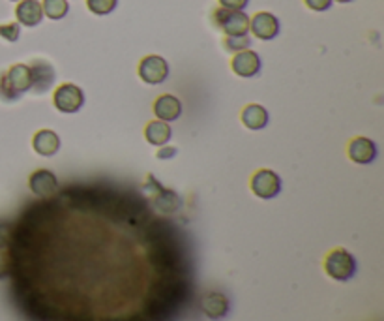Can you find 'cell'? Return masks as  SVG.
Returning <instances> with one entry per match:
<instances>
[{"instance_id": "obj_1", "label": "cell", "mask_w": 384, "mask_h": 321, "mask_svg": "<svg viewBox=\"0 0 384 321\" xmlns=\"http://www.w3.org/2000/svg\"><path fill=\"white\" fill-rule=\"evenodd\" d=\"M32 70L26 64H14L6 73L0 75V98L10 102L32 88Z\"/></svg>"}, {"instance_id": "obj_2", "label": "cell", "mask_w": 384, "mask_h": 321, "mask_svg": "<svg viewBox=\"0 0 384 321\" xmlns=\"http://www.w3.org/2000/svg\"><path fill=\"white\" fill-rule=\"evenodd\" d=\"M324 270L332 280L347 282L356 275V259L345 248H336L324 258Z\"/></svg>"}, {"instance_id": "obj_3", "label": "cell", "mask_w": 384, "mask_h": 321, "mask_svg": "<svg viewBox=\"0 0 384 321\" xmlns=\"http://www.w3.org/2000/svg\"><path fill=\"white\" fill-rule=\"evenodd\" d=\"M214 23L225 36H244L250 32V17L244 11L220 8L214 11Z\"/></svg>"}, {"instance_id": "obj_4", "label": "cell", "mask_w": 384, "mask_h": 321, "mask_svg": "<svg viewBox=\"0 0 384 321\" xmlns=\"http://www.w3.org/2000/svg\"><path fill=\"white\" fill-rule=\"evenodd\" d=\"M250 188L251 192L261 199H274L282 192V179L272 169H259L251 175Z\"/></svg>"}, {"instance_id": "obj_5", "label": "cell", "mask_w": 384, "mask_h": 321, "mask_svg": "<svg viewBox=\"0 0 384 321\" xmlns=\"http://www.w3.org/2000/svg\"><path fill=\"white\" fill-rule=\"evenodd\" d=\"M53 105L60 113H77L85 105V93L77 85L64 83L53 94Z\"/></svg>"}, {"instance_id": "obj_6", "label": "cell", "mask_w": 384, "mask_h": 321, "mask_svg": "<svg viewBox=\"0 0 384 321\" xmlns=\"http://www.w3.org/2000/svg\"><path fill=\"white\" fill-rule=\"evenodd\" d=\"M169 75V64L164 57L159 55H149L139 63V78L143 79L144 83L159 85L164 83Z\"/></svg>"}, {"instance_id": "obj_7", "label": "cell", "mask_w": 384, "mask_h": 321, "mask_svg": "<svg viewBox=\"0 0 384 321\" xmlns=\"http://www.w3.org/2000/svg\"><path fill=\"white\" fill-rule=\"evenodd\" d=\"M250 31L259 40H274L279 34V19L270 11H259L250 19Z\"/></svg>"}, {"instance_id": "obj_8", "label": "cell", "mask_w": 384, "mask_h": 321, "mask_svg": "<svg viewBox=\"0 0 384 321\" xmlns=\"http://www.w3.org/2000/svg\"><path fill=\"white\" fill-rule=\"evenodd\" d=\"M261 57L257 55L255 51H251V49H246V51L235 53V57L230 60V68H233V72L236 75H240V78H255L257 73L261 72Z\"/></svg>"}, {"instance_id": "obj_9", "label": "cell", "mask_w": 384, "mask_h": 321, "mask_svg": "<svg viewBox=\"0 0 384 321\" xmlns=\"http://www.w3.org/2000/svg\"><path fill=\"white\" fill-rule=\"evenodd\" d=\"M28 186L31 192L38 197H51L53 194L57 192L58 181L55 173L49 169H38L28 177Z\"/></svg>"}, {"instance_id": "obj_10", "label": "cell", "mask_w": 384, "mask_h": 321, "mask_svg": "<svg viewBox=\"0 0 384 321\" xmlns=\"http://www.w3.org/2000/svg\"><path fill=\"white\" fill-rule=\"evenodd\" d=\"M201 310L205 312L206 317L218 321L229 314V300L220 291H208L201 299Z\"/></svg>"}, {"instance_id": "obj_11", "label": "cell", "mask_w": 384, "mask_h": 321, "mask_svg": "<svg viewBox=\"0 0 384 321\" xmlns=\"http://www.w3.org/2000/svg\"><path fill=\"white\" fill-rule=\"evenodd\" d=\"M348 158L354 162V164H371V162L377 158V145L369 137H354L351 143H348Z\"/></svg>"}, {"instance_id": "obj_12", "label": "cell", "mask_w": 384, "mask_h": 321, "mask_svg": "<svg viewBox=\"0 0 384 321\" xmlns=\"http://www.w3.org/2000/svg\"><path fill=\"white\" fill-rule=\"evenodd\" d=\"M154 115L164 122H173L182 115V104L180 100L173 94H161L156 102H154Z\"/></svg>"}, {"instance_id": "obj_13", "label": "cell", "mask_w": 384, "mask_h": 321, "mask_svg": "<svg viewBox=\"0 0 384 321\" xmlns=\"http://www.w3.org/2000/svg\"><path fill=\"white\" fill-rule=\"evenodd\" d=\"M16 17L19 25L38 26L43 21V10L40 0H21L16 8Z\"/></svg>"}, {"instance_id": "obj_14", "label": "cell", "mask_w": 384, "mask_h": 321, "mask_svg": "<svg viewBox=\"0 0 384 321\" xmlns=\"http://www.w3.org/2000/svg\"><path fill=\"white\" fill-rule=\"evenodd\" d=\"M32 149L40 156H55L60 149V137L53 130H40L32 137Z\"/></svg>"}, {"instance_id": "obj_15", "label": "cell", "mask_w": 384, "mask_h": 321, "mask_svg": "<svg viewBox=\"0 0 384 321\" xmlns=\"http://www.w3.org/2000/svg\"><path fill=\"white\" fill-rule=\"evenodd\" d=\"M171 135H173L171 126L159 119L150 120L149 125H146V128H144V137H146V141L154 147L167 145L171 140Z\"/></svg>"}, {"instance_id": "obj_16", "label": "cell", "mask_w": 384, "mask_h": 321, "mask_svg": "<svg viewBox=\"0 0 384 321\" xmlns=\"http://www.w3.org/2000/svg\"><path fill=\"white\" fill-rule=\"evenodd\" d=\"M242 125L250 130H262L268 125V111L259 104H250L242 109Z\"/></svg>"}, {"instance_id": "obj_17", "label": "cell", "mask_w": 384, "mask_h": 321, "mask_svg": "<svg viewBox=\"0 0 384 321\" xmlns=\"http://www.w3.org/2000/svg\"><path fill=\"white\" fill-rule=\"evenodd\" d=\"M154 205H156L159 213L171 214L174 213V211H178L182 201H180L178 194H174L173 190H161V188H159V194L156 196V199H154Z\"/></svg>"}, {"instance_id": "obj_18", "label": "cell", "mask_w": 384, "mask_h": 321, "mask_svg": "<svg viewBox=\"0 0 384 321\" xmlns=\"http://www.w3.org/2000/svg\"><path fill=\"white\" fill-rule=\"evenodd\" d=\"M32 70V88L36 87L40 81H43V83L40 85V93H43V90H47V88L51 87L53 79H55V70H53L51 66L47 63H34V66H31Z\"/></svg>"}, {"instance_id": "obj_19", "label": "cell", "mask_w": 384, "mask_h": 321, "mask_svg": "<svg viewBox=\"0 0 384 321\" xmlns=\"http://www.w3.org/2000/svg\"><path fill=\"white\" fill-rule=\"evenodd\" d=\"M41 10H43L46 17H49L53 21H58V19H64L68 16L70 4H68V0H43Z\"/></svg>"}, {"instance_id": "obj_20", "label": "cell", "mask_w": 384, "mask_h": 321, "mask_svg": "<svg viewBox=\"0 0 384 321\" xmlns=\"http://www.w3.org/2000/svg\"><path fill=\"white\" fill-rule=\"evenodd\" d=\"M223 47H225L229 53L246 51V49H250L251 47V40L247 34H244V36H225V40H223Z\"/></svg>"}, {"instance_id": "obj_21", "label": "cell", "mask_w": 384, "mask_h": 321, "mask_svg": "<svg viewBox=\"0 0 384 321\" xmlns=\"http://www.w3.org/2000/svg\"><path fill=\"white\" fill-rule=\"evenodd\" d=\"M118 0H87V8L94 16H107L114 11Z\"/></svg>"}, {"instance_id": "obj_22", "label": "cell", "mask_w": 384, "mask_h": 321, "mask_svg": "<svg viewBox=\"0 0 384 321\" xmlns=\"http://www.w3.org/2000/svg\"><path fill=\"white\" fill-rule=\"evenodd\" d=\"M21 34L19 23H6V25H0V36L4 38L6 42H17Z\"/></svg>"}, {"instance_id": "obj_23", "label": "cell", "mask_w": 384, "mask_h": 321, "mask_svg": "<svg viewBox=\"0 0 384 321\" xmlns=\"http://www.w3.org/2000/svg\"><path fill=\"white\" fill-rule=\"evenodd\" d=\"M11 273V258L4 250H0V280L8 278Z\"/></svg>"}, {"instance_id": "obj_24", "label": "cell", "mask_w": 384, "mask_h": 321, "mask_svg": "<svg viewBox=\"0 0 384 321\" xmlns=\"http://www.w3.org/2000/svg\"><path fill=\"white\" fill-rule=\"evenodd\" d=\"M306 6L309 10L313 11H326L330 10V6H332L334 0H304Z\"/></svg>"}, {"instance_id": "obj_25", "label": "cell", "mask_w": 384, "mask_h": 321, "mask_svg": "<svg viewBox=\"0 0 384 321\" xmlns=\"http://www.w3.org/2000/svg\"><path fill=\"white\" fill-rule=\"evenodd\" d=\"M220 2L221 8H227V10H238L244 11L247 4H250V0H218Z\"/></svg>"}, {"instance_id": "obj_26", "label": "cell", "mask_w": 384, "mask_h": 321, "mask_svg": "<svg viewBox=\"0 0 384 321\" xmlns=\"http://www.w3.org/2000/svg\"><path fill=\"white\" fill-rule=\"evenodd\" d=\"M8 244H10V226L0 223V250L8 248Z\"/></svg>"}, {"instance_id": "obj_27", "label": "cell", "mask_w": 384, "mask_h": 321, "mask_svg": "<svg viewBox=\"0 0 384 321\" xmlns=\"http://www.w3.org/2000/svg\"><path fill=\"white\" fill-rule=\"evenodd\" d=\"M174 156H176V149H174V147H167V145L159 147V150H158L159 160H169V158H174Z\"/></svg>"}, {"instance_id": "obj_28", "label": "cell", "mask_w": 384, "mask_h": 321, "mask_svg": "<svg viewBox=\"0 0 384 321\" xmlns=\"http://www.w3.org/2000/svg\"><path fill=\"white\" fill-rule=\"evenodd\" d=\"M336 2H339V4H347V2H353V0H336Z\"/></svg>"}, {"instance_id": "obj_29", "label": "cell", "mask_w": 384, "mask_h": 321, "mask_svg": "<svg viewBox=\"0 0 384 321\" xmlns=\"http://www.w3.org/2000/svg\"><path fill=\"white\" fill-rule=\"evenodd\" d=\"M11 2H21V0H11Z\"/></svg>"}]
</instances>
